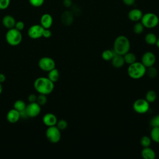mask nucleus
<instances>
[{
	"label": "nucleus",
	"instance_id": "9d476101",
	"mask_svg": "<svg viewBox=\"0 0 159 159\" xmlns=\"http://www.w3.org/2000/svg\"><path fill=\"white\" fill-rule=\"evenodd\" d=\"M25 112L28 117H35L40 114L41 107L37 102H29V104L26 106Z\"/></svg>",
	"mask_w": 159,
	"mask_h": 159
},
{
	"label": "nucleus",
	"instance_id": "a211bd4d",
	"mask_svg": "<svg viewBox=\"0 0 159 159\" xmlns=\"http://www.w3.org/2000/svg\"><path fill=\"white\" fill-rule=\"evenodd\" d=\"M141 156L143 159H155L156 153L150 147H143L141 151Z\"/></svg>",
	"mask_w": 159,
	"mask_h": 159
},
{
	"label": "nucleus",
	"instance_id": "37998d69",
	"mask_svg": "<svg viewBox=\"0 0 159 159\" xmlns=\"http://www.w3.org/2000/svg\"><path fill=\"white\" fill-rule=\"evenodd\" d=\"M2 86L0 83V94L2 93Z\"/></svg>",
	"mask_w": 159,
	"mask_h": 159
},
{
	"label": "nucleus",
	"instance_id": "4468645a",
	"mask_svg": "<svg viewBox=\"0 0 159 159\" xmlns=\"http://www.w3.org/2000/svg\"><path fill=\"white\" fill-rule=\"evenodd\" d=\"M20 112L14 108L9 110L6 115L7 120L11 124L16 123L20 119Z\"/></svg>",
	"mask_w": 159,
	"mask_h": 159
},
{
	"label": "nucleus",
	"instance_id": "e433bc0d",
	"mask_svg": "<svg viewBox=\"0 0 159 159\" xmlns=\"http://www.w3.org/2000/svg\"><path fill=\"white\" fill-rule=\"evenodd\" d=\"M37 96L34 94H30L28 96V101L29 102H34L37 101Z\"/></svg>",
	"mask_w": 159,
	"mask_h": 159
},
{
	"label": "nucleus",
	"instance_id": "bb28decb",
	"mask_svg": "<svg viewBox=\"0 0 159 159\" xmlns=\"http://www.w3.org/2000/svg\"><path fill=\"white\" fill-rule=\"evenodd\" d=\"M140 143L141 146L143 147V148L150 147L152 143V139L150 137H148L147 135H143L140 138Z\"/></svg>",
	"mask_w": 159,
	"mask_h": 159
},
{
	"label": "nucleus",
	"instance_id": "72a5a7b5",
	"mask_svg": "<svg viewBox=\"0 0 159 159\" xmlns=\"http://www.w3.org/2000/svg\"><path fill=\"white\" fill-rule=\"evenodd\" d=\"M11 4V0H0V10L7 9Z\"/></svg>",
	"mask_w": 159,
	"mask_h": 159
},
{
	"label": "nucleus",
	"instance_id": "ea45409f",
	"mask_svg": "<svg viewBox=\"0 0 159 159\" xmlns=\"http://www.w3.org/2000/svg\"><path fill=\"white\" fill-rule=\"evenodd\" d=\"M19 112H20V117H22V118H27L28 117L27 114V113L25 112V109H24V110H23V111H22Z\"/></svg>",
	"mask_w": 159,
	"mask_h": 159
},
{
	"label": "nucleus",
	"instance_id": "c756f323",
	"mask_svg": "<svg viewBox=\"0 0 159 159\" xmlns=\"http://www.w3.org/2000/svg\"><path fill=\"white\" fill-rule=\"evenodd\" d=\"M36 102L41 106L45 105L47 102V95L39 94V95L37 97V101Z\"/></svg>",
	"mask_w": 159,
	"mask_h": 159
},
{
	"label": "nucleus",
	"instance_id": "1a4fd4ad",
	"mask_svg": "<svg viewBox=\"0 0 159 159\" xmlns=\"http://www.w3.org/2000/svg\"><path fill=\"white\" fill-rule=\"evenodd\" d=\"M44 28L40 24H34L30 26L27 30L28 36L32 39H37L42 37Z\"/></svg>",
	"mask_w": 159,
	"mask_h": 159
},
{
	"label": "nucleus",
	"instance_id": "aec40b11",
	"mask_svg": "<svg viewBox=\"0 0 159 159\" xmlns=\"http://www.w3.org/2000/svg\"><path fill=\"white\" fill-rule=\"evenodd\" d=\"M157 39L158 38H157V35L154 33H152V32H149V33L147 34L145 36V42L150 45H155Z\"/></svg>",
	"mask_w": 159,
	"mask_h": 159
},
{
	"label": "nucleus",
	"instance_id": "393cba45",
	"mask_svg": "<svg viewBox=\"0 0 159 159\" xmlns=\"http://www.w3.org/2000/svg\"><path fill=\"white\" fill-rule=\"evenodd\" d=\"M150 138L153 142L159 143V127H152L150 132Z\"/></svg>",
	"mask_w": 159,
	"mask_h": 159
},
{
	"label": "nucleus",
	"instance_id": "c85d7f7f",
	"mask_svg": "<svg viewBox=\"0 0 159 159\" xmlns=\"http://www.w3.org/2000/svg\"><path fill=\"white\" fill-rule=\"evenodd\" d=\"M144 26L143 25V24H142V22H137L133 27V30L134 32L136 34H142L143 30H144Z\"/></svg>",
	"mask_w": 159,
	"mask_h": 159
},
{
	"label": "nucleus",
	"instance_id": "39448f33",
	"mask_svg": "<svg viewBox=\"0 0 159 159\" xmlns=\"http://www.w3.org/2000/svg\"><path fill=\"white\" fill-rule=\"evenodd\" d=\"M140 20L144 27L148 29L154 28L157 27L159 23L158 17L153 12H147L143 14Z\"/></svg>",
	"mask_w": 159,
	"mask_h": 159
},
{
	"label": "nucleus",
	"instance_id": "5701e85b",
	"mask_svg": "<svg viewBox=\"0 0 159 159\" xmlns=\"http://www.w3.org/2000/svg\"><path fill=\"white\" fill-rule=\"evenodd\" d=\"M115 52L114 50H111L109 49L104 50L101 53L102 58L105 61H111L114 56L115 55Z\"/></svg>",
	"mask_w": 159,
	"mask_h": 159
},
{
	"label": "nucleus",
	"instance_id": "6e6552de",
	"mask_svg": "<svg viewBox=\"0 0 159 159\" xmlns=\"http://www.w3.org/2000/svg\"><path fill=\"white\" fill-rule=\"evenodd\" d=\"M38 65L42 71L48 72L55 68V62L50 57H43L39 60Z\"/></svg>",
	"mask_w": 159,
	"mask_h": 159
},
{
	"label": "nucleus",
	"instance_id": "2eb2a0df",
	"mask_svg": "<svg viewBox=\"0 0 159 159\" xmlns=\"http://www.w3.org/2000/svg\"><path fill=\"white\" fill-rule=\"evenodd\" d=\"M40 22L44 29H50L53 24V17L50 14L45 13L42 15Z\"/></svg>",
	"mask_w": 159,
	"mask_h": 159
},
{
	"label": "nucleus",
	"instance_id": "423d86ee",
	"mask_svg": "<svg viewBox=\"0 0 159 159\" xmlns=\"http://www.w3.org/2000/svg\"><path fill=\"white\" fill-rule=\"evenodd\" d=\"M60 131L61 130L56 125L48 127L45 132L46 137L51 143H58L61 139Z\"/></svg>",
	"mask_w": 159,
	"mask_h": 159
},
{
	"label": "nucleus",
	"instance_id": "b1692460",
	"mask_svg": "<svg viewBox=\"0 0 159 159\" xmlns=\"http://www.w3.org/2000/svg\"><path fill=\"white\" fill-rule=\"evenodd\" d=\"M157 98V93L152 89L148 90L146 94H145V99L149 102H153L156 101Z\"/></svg>",
	"mask_w": 159,
	"mask_h": 159
},
{
	"label": "nucleus",
	"instance_id": "a878e982",
	"mask_svg": "<svg viewBox=\"0 0 159 159\" xmlns=\"http://www.w3.org/2000/svg\"><path fill=\"white\" fill-rule=\"evenodd\" d=\"M26 104L25 102L21 100V99H18L14 103V108L18 111L19 112H20L24 109H25L26 107Z\"/></svg>",
	"mask_w": 159,
	"mask_h": 159
},
{
	"label": "nucleus",
	"instance_id": "ddd939ff",
	"mask_svg": "<svg viewBox=\"0 0 159 159\" xmlns=\"http://www.w3.org/2000/svg\"><path fill=\"white\" fill-rule=\"evenodd\" d=\"M57 120V116L53 113H47L42 118L43 123L47 127L56 125Z\"/></svg>",
	"mask_w": 159,
	"mask_h": 159
},
{
	"label": "nucleus",
	"instance_id": "7ed1b4c3",
	"mask_svg": "<svg viewBox=\"0 0 159 159\" xmlns=\"http://www.w3.org/2000/svg\"><path fill=\"white\" fill-rule=\"evenodd\" d=\"M147 68L142 62L135 61L129 65L127 69V74L132 79L138 80L142 78L146 74Z\"/></svg>",
	"mask_w": 159,
	"mask_h": 159
},
{
	"label": "nucleus",
	"instance_id": "dca6fc26",
	"mask_svg": "<svg viewBox=\"0 0 159 159\" xmlns=\"http://www.w3.org/2000/svg\"><path fill=\"white\" fill-rule=\"evenodd\" d=\"M16 20L15 18L11 15H6L2 19V23L4 27L9 29L15 27Z\"/></svg>",
	"mask_w": 159,
	"mask_h": 159
},
{
	"label": "nucleus",
	"instance_id": "f03ea898",
	"mask_svg": "<svg viewBox=\"0 0 159 159\" xmlns=\"http://www.w3.org/2000/svg\"><path fill=\"white\" fill-rule=\"evenodd\" d=\"M130 43L129 39L124 35H119L116 38L113 45V50L115 53L124 55L129 52Z\"/></svg>",
	"mask_w": 159,
	"mask_h": 159
},
{
	"label": "nucleus",
	"instance_id": "20e7f679",
	"mask_svg": "<svg viewBox=\"0 0 159 159\" xmlns=\"http://www.w3.org/2000/svg\"><path fill=\"white\" fill-rule=\"evenodd\" d=\"M5 38L9 45L11 46H17L22 42V35L21 31H19L14 27L8 29L6 34Z\"/></svg>",
	"mask_w": 159,
	"mask_h": 159
},
{
	"label": "nucleus",
	"instance_id": "cd10ccee",
	"mask_svg": "<svg viewBox=\"0 0 159 159\" xmlns=\"http://www.w3.org/2000/svg\"><path fill=\"white\" fill-rule=\"evenodd\" d=\"M146 74L147 75V76L149 78H155L157 76L158 71H157V70L155 67H154L153 66H152L147 68Z\"/></svg>",
	"mask_w": 159,
	"mask_h": 159
},
{
	"label": "nucleus",
	"instance_id": "473e14b6",
	"mask_svg": "<svg viewBox=\"0 0 159 159\" xmlns=\"http://www.w3.org/2000/svg\"><path fill=\"white\" fill-rule=\"evenodd\" d=\"M45 0H29V4L34 7H41L44 4Z\"/></svg>",
	"mask_w": 159,
	"mask_h": 159
},
{
	"label": "nucleus",
	"instance_id": "a19ab883",
	"mask_svg": "<svg viewBox=\"0 0 159 159\" xmlns=\"http://www.w3.org/2000/svg\"><path fill=\"white\" fill-rule=\"evenodd\" d=\"M6 81V76L4 74L0 73V83H2Z\"/></svg>",
	"mask_w": 159,
	"mask_h": 159
},
{
	"label": "nucleus",
	"instance_id": "4c0bfd02",
	"mask_svg": "<svg viewBox=\"0 0 159 159\" xmlns=\"http://www.w3.org/2000/svg\"><path fill=\"white\" fill-rule=\"evenodd\" d=\"M63 5L66 8L70 7L72 6V1L71 0H63Z\"/></svg>",
	"mask_w": 159,
	"mask_h": 159
},
{
	"label": "nucleus",
	"instance_id": "4be33fe9",
	"mask_svg": "<svg viewBox=\"0 0 159 159\" xmlns=\"http://www.w3.org/2000/svg\"><path fill=\"white\" fill-rule=\"evenodd\" d=\"M123 57L125 61V63H127L128 65H130L135 62L137 60V57L135 55L134 53H131L129 52L125 53V55H124Z\"/></svg>",
	"mask_w": 159,
	"mask_h": 159
},
{
	"label": "nucleus",
	"instance_id": "412c9836",
	"mask_svg": "<svg viewBox=\"0 0 159 159\" xmlns=\"http://www.w3.org/2000/svg\"><path fill=\"white\" fill-rule=\"evenodd\" d=\"M47 77L52 82L55 83L58 80V79L60 78V73H59L58 70L55 68L52 69V70H50V71H48Z\"/></svg>",
	"mask_w": 159,
	"mask_h": 159
},
{
	"label": "nucleus",
	"instance_id": "9b49d317",
	"mask_svg": "<svg viewBox=\"0 0 159 159\" xmlns=\"http://www.w3.org/2000/svg\"><path fill=\"white\" fill-rule=\"evenodd\" d=\"M141 62L146 68L153 66L156 62V57L153 52H146L142 56Z\"/></svg>",
	"mask_w": 159,
	"mask_h": 159
},
{
	"label": "nucleus",
	"instance_id": "79ce46f5",
	"mask_svg": "<svg viewBox=\"0 0 159 159\" xmlns=\"http://www.w3.org/2000/svg\"><path fill=\"white\" fill-rule=\"evenodd\" d=\"M155 45H157V47H158V48L159 49V38L157 39V42L155 43Z\"/></svg>",
	"mask_w": 159,
	"mask_h": 159
},
{
	"label": "nucleus",
	"instance_id": "f257e3e1",
	"mask_svg": "<svg viewBox=\"0 0 159 159\" xmlns=\"http://www.w3.org/2000/svg\"><path fill=\"white\" fill-rule=\"evenodd\" d=\"M35 89L39 94H50L54 89V83L48 77H39L34 83Z\"/></svg>",
	"mask_w": 159,
	"mask_h": 159
},
{
	"label": "nucleus",
	"instance_id": "58836bf2",
	"mask_svg": "<svg viewBox=\"0 0 159 159\" xmlns=\"http://www.w3.org/2000/svg\"><path fill=\"white\" fill-rule=\"evenodd\" d=\"M123 2L127 6H132L135 3V0H122Z\"/></svg>",
	"mask_w": 159,
	"mask_h": 159
},
{
	"label": "nucleus",
	"instance_id": "7c9ffc66",
	"mask_svg": "<svg viewBox=\"0 0 159 159\" xmlns=\"http://www.w3.org/2000/svg\"><path fill=\"white\" fill-rule=\"evenodd\" d=\"M56 126L60 130H65L68 127V122L65 119H60L59 120H57Z\"/></svg>",
	"mask_w": 159,
	"mask_h": 159
},
{
	"label": "nucleus",
	"instance_id": "c9c22d12",
	"mask_svg": "<svg viewBox=\"0 0 159 159\" xmlns=\"http://www.w3.org/2000/svg\"><path fill=\"white\" fill-rule=\"evenodd\" d=\"M52 36V32L49 29H44L42 37L46 39L50 38Z\"/></svg>",
	"mask_w": 159,
	"mask_h": 159
},
{
	"label": "nucleus",
	"instance_id": "6ab92c4d",
	"mask_svg": "<svg viewBox=\"0 0 159 159\" xmlns=\"http://www.w3.org/2000/svg\"><path fill=\"white\" fill-rule=\"evenodd\" d=\"M111 61L112 65L116 68H121L125 64V61H124L123 55H118L116 53L115 54V55L114 56V57Z\"/></svg>",
	"mask_w": 159,
	"mask_h": 159
},
{
	"label": "nucleus",
	"instance_id": "f8f14e48",
	"mask_svg": "<svg viewBox=\"0 0 159 159\" xmlns=\"http://www.w3.org/2000/svg\"><path fill=\"white\" fill-rule=\"evenodd\" d=\"M60 20L64 25L70 26L73 22L74 14L70 11H65L61 14Z\"/></svg>",
	"mask_w": 159,
	"mask_h": 159
},
{
	"label": "nucleus",
	"instance_id": "f704fd0d",
	"mask_svg": "<svg viewBox=\"0 0 159 159\" xmlns=\"http://www.w3.org/2000/svg\"><path fill=\"white\" fill-rule=\"evenodd\" d=\"M25 27V24L24 22L22 21H16V24H15V27L14 28H16V29H17L19 31H22Z\"/></svg>",
	"mask_w": 159,
	"mask_h": 159
},
{
	"label": "nucleus",
	"instance_id": "f3484780",
	"mask_svg": "<svg viewBox=\"0 0 159 159\" xmlns=\"http://www.w3.org/2000/svg\"><path fill=\"white\" fill-rule=\"evenodd\" d=\"M143 13L141 10L139 9H133L128 13L129 19L133 22H138L141 20Z\"/></svg>",
	"mask_w": 159,
	"mask_h": 159
},
{
	"label": "nucleus",
	"instance_id": "0eeeda50",
	"mask_svg": "<svg viewBox=\"0 0 159 159\" xmlns=\"http://www.w3.org/2000/svg\"><path fill=\"white\" fill-rule=\"evenodd\" d=\"M133 109L138 114H145L150 109L149 102L145 99H138L133 104Z\"/></svg>",
	"mask_w": 159,
	"mask_h": 159
},
{
	"label": "nucleus",
	"instance_id": "2f4dec72",
	"mask_svg": "<svg viewBox=\"0 0 159 159\" xmlns=\"http://www.w3.org/2000/svg\"><path fill=\"white\" fill-rule=\"evenodd\" d=\"M150 125L152 127H159V114L153 116L150 120Z\"/></svg>",
	"mask_w": 159,
	"mask_h": 159
}]
</instances>
